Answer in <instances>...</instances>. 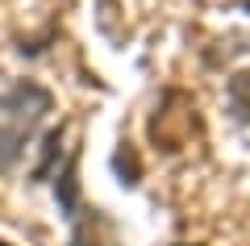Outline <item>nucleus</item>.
Here are the masks:
<instances>
[{"mask_svg": "<svg viewBox=\"0 0 250 246\" xmlns=\"http://www.w3.org/2000/svg\"><path fill=\"white\" fill-rule=\"evenodd\" d=\"M54 109L50 88L21 79L9 92H0V176L17 167V158L25 155V146L34 142L42 117Z\"/></svg>", "mask_w": 250, "mask_h": 246, "instance_id": "obj_1", "label": "nucleus"}, {"mask_svg": "<svg viewBox=\"0 0 250 246\" xmlns=\"http://www.w3.org/2000/svg\"><path fill=\"white\" fill-rule=\"evenodd\" d=\"M54 196H59V209L67 221L80 217V209H83V201H80V150H71L62 171L54 176Z\"/></svg>", "mask_w": 250, "mask_h": 246, "instance_id": "obj_2", "label": "nucleus"}, {"mask_svg": "<svg viewBox=\"0 0 250 246\" xmlns=\"http://www.w3.org/2000/svg\"><path fill=\"white\" fill-rule=\"evenodd\" d=\"M62 134H67V125H54V130H46L42 138V158H38V167H34V184H46V179L54 176V167H59V158H62Z\"/></svg>", "mask_w": 250, "mask_h": 246, "instance_id": "obj_3", "label": "nucleus"}, {"mask_svg": "<svg viewBox=\"0 0 250 246\" xmlns=\"http://www.w3.org/2000/svg\"><path fill=\"white\" fill-rule=\"evenodd\" d=\"M229 109H233V117H238L242 125H250V71H238V75L229 79Z\"/></svg>", "mask_w": 250, "mask_h": 246, "instance_id": "obj_4", "label": "nucleus"}, {"mask_svg": "<svg viewBox=\"0 0 250 246\" xmlns=\"http://www.w3.org/2000/svg\"><path fill=\"white\" fill-rule=\"evenodd\" d=\"M113 167H117V176H121V184H138V158H134V150H129V142H121V150L113 155Z\"/></svg>", "mask_w": 250, "mask_h": 246, "instance_id": "obj_5", "label": "nucleus"}, {"mask_svg": "<svg viewBox=\"0 0 250 246\" xmlns=\"http://www.w3.org/2000/svg\"><path fill=\"white\" fill-rule=\"evenodd\" d=\"M238 9H242V13H250V0H238Z\"/></svg>", "mask_w": 250, "mask_h": 246, "instance_id": "obj_6", "label": "nucleus"}, {"mask_svg": "<svg viewBox=\"0 0 250 246\" xmlns=\"http://www.w3.org/2000/svg\"><path fill=\"white\" fill-rule=\"evenodd\" d=\"M0 246H9V242H0Z\"/></svg>", "mask_w": 250, "mask_h": 246, "instance_id": "obj_7", "label": "nucleus"}, {"mask_svg": "<svg viewBox=\"0 0 250 246\" xmlns=\"http://www.w3.org/2000/svg\"><path fill=\"white\" fill-rule=\"evenodd\" d=\"M175 246H184V242H175Z\"/></svg>", "mask_w": 250, "mask_h": 246, "instance_id": "obj_8", "label": "nucleus"}]
</instances>
